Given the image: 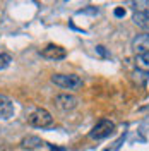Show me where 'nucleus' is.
Listing matches in <instances>:
<instances>
[{"label": "nucleus", "mask_w": 149, "mask_h": 151, "mask_svg": "<svg viewBox=\"0 0 149 151\" xmlns=\"http://www.w3.org/2000/svg\"><path fill=\"white\" fill-rule=\"evenodd\" d=\"M52 83L62 89H70V91H77L82 88V79L74 74H53Z\"/></svg>", "instance_id": "nucleus-1"}, {"label": "nucleus", "mask_w": 149, "mask_h": 151, "mask_svg": "<svg viewBox=\"0 0 149 151\" xmlns=\"http://www.w3.org/2000/svg\"><path fill=\"white\" fill-rule=\"evenodd\" d=\"M28 122L29 125L33 127H38V129H45V127H50L53 124V117L52 113L45 110V108H34L33 112L28 115Z\"/></svg>", "instance_id": "nucleus-2"}, {"label": "nucleus", "mask_w": 149, "mask_h": 151, "mask_svg": "<svg viewBox=\"0 0 149 151\" xmlns=\"http://www.w3.org/2000/svg\"><path fill=\"white\" fill-rule=\"evenodd\" d=\"M113 131H115V124H113L112 120H108V119H103V120H100V122L89 131V137H91V139H96V141H100V139L108 137Z\"/></svg>", "instance_id": "nucleus-3"}, {"label": "nucleus", "mask_w": 149, "mask_h": 151, "mask_svg": "<svg viewBox=\"0 0 149 151\" xmlns=\"http://www.w3.org/2000/svg\"><path fill=\"white\" fill-rule=\"evenodd\" d=\"M79 103V100L75 98L74 94H69V93H62V94H57L55 96V106L62 112H69V110H74Z\"/></svg>", "instance_id": "nucleus-4"}, {"label": "nucleus", "mask_w": 149, "mask_h": 151, "mask_svg": "<svg viewBox=\"0 0 149 151\" xmlns=\"http://www.w3.org/2000/svg\"><path fill=\"white\" fill-rule=\"evenodd\" d=\"M14 113H16V108L12 100L5 94H0V120H9L14 117Z\"/></svg>", "instance_id": "nucleus-5"}, {"label": "nucleus", "mask_w": 149, "mask_h": 151, "mask_svg": "<svg viewBox=\"0 0 149 151\" xmlns=\"http://www.w3.org/2000/svg\"><path fill=\"white\" fill-rule=\"evenodd\" d=\"M41 55L45 57V58H50V60H62V58L67 57V52H65V48L52 43V45H47L41 50Z\"/></svg>", "instance_id": "nucleus-6"}, {"label": "nucleus", "mask_w": 149, "mask_h": 151, "mask_svg": "<svg viewBox=\"0 0 149 151\" xmlns=\"http://www.w3.org/2000/svg\"><path fill=\"white\" fill-rule=\"evenodd\" d=\"M132 48H134L135 55L149 53V33L148 35H139L137 38H134V41H132Z\"/></svg>", "instance_id": "nucleus-7"}, {"label": "nucleus", "mask_w": 149, "mask_h": 151, "mask_svg": "<svg viewBox=\"0 0 149 151\" xmlns=\"http://www.w3.org/2000/svg\"><path fill=\"white\" fill-rule=\"evenodd\" d=\"M132 21H134L135 26H139V28L149 31V12H134Z\"/></svg>", "instance_id": "nucleus-8"}, {"label": "nucleus", "mask_w": 149, "mask_h": 151, "mask_svg": "<svg viewBox=\"0 0 149 151\" xmlns=\"http://www.w3.org/2000/svg\"><path fill=\"white\" fill-rule=\"evenodd\" d=\"M45 142L41 141L39 137H36V136H28V137H24L22 141H21V146L24 148V150H36V148H39V146H43Z\"/></svg>", "instance_id": "nucleus-9"}, {"label": "nucleus", "mask_w": 149, "mask_h": 151, "mask_svg": "<svg viewBox=\"0 0 149 151\" xmlns=\"http://www.w3.org/2000/svg\"><path fill=\"white\" fill-rule=\"evenodd\" d=\"M135 64L142 70H149V53H140L135 55Z\"/></svg>", "instance_id": "nucleus-10"}, {"label": "nucleus", "mask_w": 149, "mask_h": 151, "mask_svg": "<svg viewBox=\"0 0 149 151\" xmlns=\"http://www.w3.org/2000/svg\"><path fill=\"white\" fill-rule=\"evenodd\" d=\"M10 62H12V55L10 53H0V70H4V69H7L10 65Z\"/></svg>", "instance_id": "nucleus-11"}, {"label": "nucleus", "mask_w": 149, "mask_h": 151, "mask_svg": "<svg viewBox=\"0 0 149 151\" xmlns=\"http://www.w3.org/2000/svg\"><path fill=\"white\" fill-rule=\"evenodd\" d=\"M115 16H117V17H123V16H125V9H122V7L115 9Z\"/></svg>", "instance_id": "nucleus-12"}]
</instances>
